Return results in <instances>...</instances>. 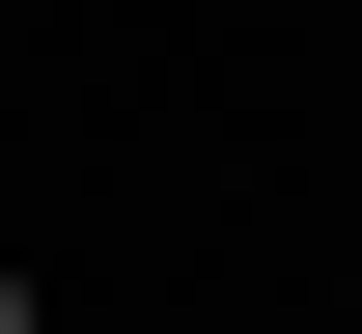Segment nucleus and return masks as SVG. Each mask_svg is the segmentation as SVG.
I'll list each match as a JSON object with an SVG mask.
<instances>
[{
    "mask_svg": "<svg viewBox=\"0 0 362 334\" xmlns=\"http://www.w3.org/2000/svg\"><path fill=\"white\" fill-rule=\"evenodd\" d=\"M0 334H28V279H0Z\"/></svg>",
    "mask_w": 362,
    "mask_h": 334,
    "instance_id": "1",
    "label": "nucleus"
}]
</instances>
